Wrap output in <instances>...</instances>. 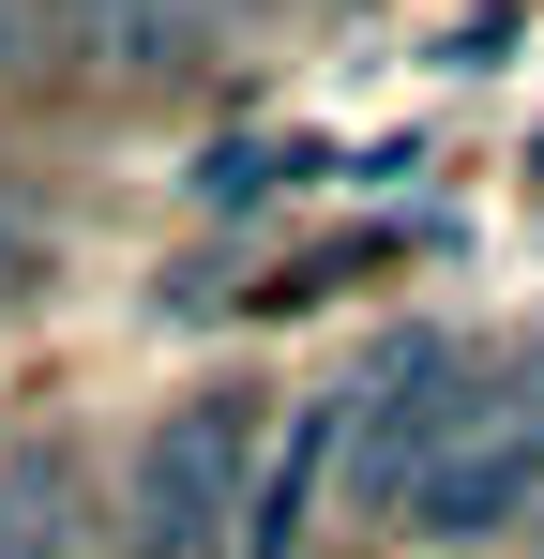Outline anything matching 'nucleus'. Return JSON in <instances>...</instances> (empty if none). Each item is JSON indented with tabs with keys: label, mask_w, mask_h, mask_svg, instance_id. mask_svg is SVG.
<instances>
[{
	"label": "nucleus",
	"mask_w": 544,
	"mask_h": 559,
	"mask_svg": "<svg viewBox=\"0 0 544 559\" xmlns=\"http://www.w3.org/2000/svg\"><path fill=\"white\" fill-rule=\"evenodd\" d=\"M272 393H181L167 424L137 439V468H121V559H227L243 530H258V484H272Z\"/></svg>",
	"instance_id": "1"
},
{
	"label": "nucleus",
	"mask_w": 544,
	"mask_h": 559,
	"mask_svg": "<svg viewBox=\"0 0 544 559\" xmlns=\"http://www.w3.org/2000/svg\"><path fill=\"white\" fill-rule=\"evenodd\" d=\"M530 499H544V393L515 378V393H484V408H469V439L424 468L409 530H439V545H484V530H530Z\"/></svg>",
	"instance_id": "3"
},
{
	"label": "nucleus",
	"mask_w": 544,
	"mask_h": 559,
	"mask_svg": "<svg viewBox=\"0 0 544 559\" xmlns=\"http://www.w3.org/2000/svg\"><path fill=\"white\" fill-rule=\"evenodd\" d=\"M61 545H76V468L15 454V468H0V559H61Z\"/></svg>",
	"instance_id": "6"
},
{
	"label": "nucleus",
	"mask_w": 544,
	"mask_h": 559,
	"mask_svg": "<svg viewBox=\"0 0 544 559\" xmlns=\"http://www.w3.org/2000/svg\"><path fill=\"white\" fill-rule=\"evenodd\" d=\"M318 484H348V393L287 408V439H272V484H258V530H243V559H303V530H318Z\"/></svg>",
	"instance_id": "5"
},
{
	"label": "nucleus",
	"mask_w": 544,
	"mask_h": 559,
	"mask_svg": "<svg viewBox=\"0 0 544 559\" xmlns=\"http://www.w3.org/2000/svg\"><path fill=\"white\" fill-rule=\"evenodd\" d=\"M76 31V76H121V92H167L227 46V0H61Z\"/></svg>",
	"instance_id": "4"
},
{
	"label": "nucleus",
	"mask_w": 544,
	"mask_h": 559,
	"mask_svg": "<svg viewBox=\"0 0 544 559\" xmlns=\"http://www.w3.org/2000/svg\"><path fill=\"white\" fill-rule=\"evenodd\" d=\"M469 408H484V348L469 333H393L348 378V514H409L424 468L469 439Z\"/></svg>",
	"instance_id": "2"
}]
</instances>
